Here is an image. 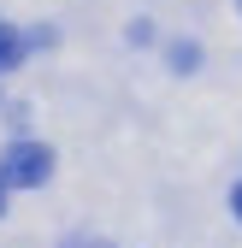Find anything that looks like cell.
Returning <instances> with one entry per match:
<instances>
[{
  "label": "cell",
  "instance_id": "6da1fadb",
  "mask_svg": "<svg viewBox=\"0 0 242 248\" xmlns=\"http://www.w3.org/2000/svg\"><path fill=\"white\" fill-rule=\"evenodd\" d=\"M47 177H53V154L42 142H12L0 154V183L6 189H42Z\"/></svg>",
  "mask_w": 242,
  "mask_h": 248
},
{
  "label": "cell",
  "instance_id": "7a4b0ae2",
  "mask_svg": "<svg viewBox=\"0 0 242 248\" xmlns=\"http://www.w3.org/2000/svg\"><path fill=\"white\" fill-rule=\"evenodd\" d=\"M12 65H24V36L12 24H0V71H12Z\"/></svg>",
  "mask_w": 242,
  "mask_h": 248
},
{
  "label": "cell",
  "instance_id": "3957f363",
  "mask_svg": "<svg viewBox=\"0 0 242 248\" xmlns=\"http://www.w3.org/2000/svg\"><path fill=\"white\" fill-rule=\"evenodd\" d=\"M230 213H236V219H242V183H236V189H230Z\"/></svg>",
  "mask_w": 242,
  "mask_h": 248
},
{
  "label": "cell",
  "instance_id": "277c9868",
  "mask_svg": "<svg viewBox=\"0 0 242 248\" xmlns=\"http://www.w3.org/2000/svg\"><path fill=\"white\" fill-rule=\"evenodd\" d=\"M0 213H6V183H0Z\"/></svg>",
  "mask_w": 242,
  "mask_h": 248
}]
</instances>
